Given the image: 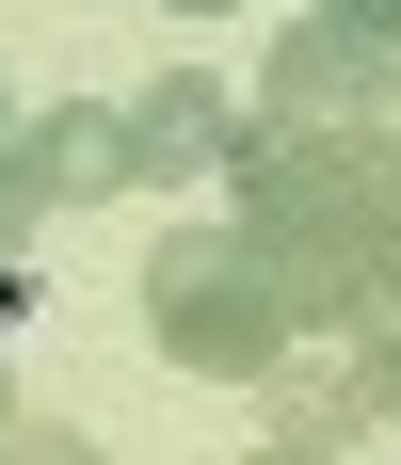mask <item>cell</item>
<instances>
[{"label": "cell", "mask_w": 401, "mask_h": 465, "mask_svg": "<svg viewBox=\"0 0 401 465\" xmlns=\"http://www.w3.org/2000/svg\"><path fill=\"white\" fill-rule=\"evenodd\" d=\"M306 16H337V33H369V48H401V0H306Z\"/></svg>", "instance_id": "7"}, {"label": "cell", "mask_w": 401, "mask_h": 465, "mask_svg": "<svg viewBox=\"0 0 401 465\" xmlns=\"http://www.w3.org/2000/svg\"><path fill=\"white\" fill-rule=\"evenodd\" d=\"M129 129H145V177H225V144H241V113H225V81L161 64V81L129 96Z\"/></svg>", "instance_id": "4"}, {"label": "cell", "mask_w": 401, "mask_h": 465, "mask_svg": "<svg viewBox=\"0 0 401 465\" xmlns=\"http://www.w3.org/2000/svg\"><path fill=\"white\" fill-rule=\"evenodd\" d=\"M129 289H145V337H161V370H209V385H273V370H289V337H306V305H289V257H273L257 225H177Z\"/></svg>", "instance_id": "1"}, {"label": "cell", "mask_w": 401, "mask_h": 465, "mask_svg": "<svg viewBox=\"0 0 401 465\" xmlns=\"http://www.w3.org/2000/svg\"><path fill=\"white\" fill-rule=\"evenodd\" d=\"M241 465H337V450H306V433H257V450H241Z\"/></svg>", "instance_id": "9"}, {"label": "cell", "mask_w": 401, "mask_h": 465, "mask_svg": "<svg viewBox=\"0 0 401 465\" xmlns=\"http://www.w3.org/2000/svg\"><path fill=\"white\" fill-rule=\"evenodd\" d=\"M33 161H48V209H113L145 177V129L113 96H65V113H33Z\"/></svg>", "instance_id": "3"}, {"label": "cell", "mask_w": 401, "mask_h": 465, "mask_svg": "<svg viewBox=\"0 0 401 465\" xmlns=\"http://www.w3.org/2000/svg\"><path fill=\"white\" fill-rule=\"evenodd\" d=\"M257 113H289V129H369V144H401V48H369V33H337V16H306V33H273V64H257Z\"/></svg>", "instance_id": "2"}, {"label": "cell", "mask_w": 401, "mask_h": 465, "mask_svg": "<svg viewBox=\"0 0 401 465\" xmlns=\"http://www.w3.org/2000/svg\"><path fill=\"white\" fill-rule=\"evenodd\" d=\"M161 16H241V0H161Z\"/></svg>", "instance_id": "11"}, {"label": "cell", "mask_w": 401, "mask_h": 465, "mask_svg": "<svg viewBox=\"0 0 401 465\" xmlns=\"http://www.w3.org/2000/svg\"><path fill=\"white\" fill-rule=\"evenodd\" d=\"M16 305H33V273H16V257H0V337H16Z\"/></svg>", "instance_id": "10"}, {"label": "cell", "mask_w": 401, "mask_h": 465, "mask_svg": "<svg viewBox=\"0 0 401 465\" xmlns=\"http://www.w3.org/2000/svg\"><path fill=\"white\" fill-rule=\"evenodd\" d=\"M0 129H16V113H0Z\"/></svg>", "instance_id": "13"}, {"label": "cell", "mask_w": 401, "mask_h": 465, "mask_svg": "<svg viewBox=\"0 0 401 465\" xmlns=\"http://www.w3.org/2000/svg\"><path fill=\"white\" fill-rule=\"evenodd\" d=\"M354 401H369V418H401V322L354 337Z\"/></svg>", "instance_id": "6"}, {"label": "cell", "mask_w": 401, "mask_h": 465, "mask_svg": "<svg viewBox=\"0 0 401 465\" xmlns=\"http://www.w3.org/2000/svg\"><path fill=\"white\" fill-rule=\"evenodd\" d=\"M33 209H48V161H33V129H0V257L33 241Z\"/></svg>", "instance_id": "5"}, {"label": "cell", "mask_w": 401, "mask_h": 465, "mask_svg": "<svg viewBox=\"0 0 401 465\" xmlns=\"http://www.w3.org/2000/svg\"><path fill=\"white\" fill-rule=\"evenodd\" d=\"M0 433H16V370H0Z\"/></svg>", "instance_id": "12"}, {"label": "cell", "mask_w": 401, "mask_h": 465, "mask_svg": "<svg viewBox=\"0 0 401 465\" xmlns=\"http://www.w3.org/2000/svg\"><path fill=\"white\" fill-rule=\"evenodd\" d=\"M0 465H96V450H81V433H33V418H16V433H0Z\"/></svg>", "instance_id": "8"}]
</instances>
